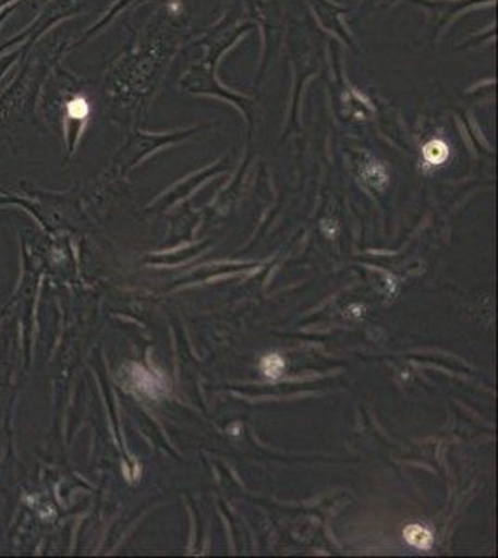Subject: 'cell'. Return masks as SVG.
I'll list each match as a JSON object with an SVG mask.
<instances>
[{"mask_svg":"<svg viewBox=\"0 0 498 558\" xmlns=\"http://www.w3.org/2000/svg\"><path fill=\"white\" fill-rule=\"evenodd\" d=\"M131 380L136 389L153 399H160L170 391V381H166L165 375L151 373L139 365H131Z\"/></svg>","mask_w":498,"mask_h":558,"instance_id":"6da1fadb","label":"cell"},{"mask_svg":"<svg viewBox=\"0 0 498 558\" xmlns=\"http://www.w3.org/2000/svg\"><path fill=\"white\" fill-rule=\"evenodd\" d=\"M260 371L265 373V376L268 378H279V376L283 375L284 371V360L279 354H270L265 355L263 360H260Z\"/></svg>","mask_w":498,"mask_h":558,"instance_id":"277c9868","label":"cell"},{"mask_svg":"<svg viewBox=\"0 0 498 558\" xmlns=\"http://www.w3.org/2000/svg\"><path fill=\"white\" fill-rule=\"evenodd\" d=\"M365 179L366 183L373 184L376 189H381V186L387 183V173H385L384 166H366Z\"/></svg>","mask_w":498,"mask_h":558,"instance_id":"5b68a950","label":"cell"},{"mask_svg":"<svg viewBox=\"0 0 498 558\" xmlns=\"http://www.w3.org/2000/svg\"><path fill=\"white\" fill-rule=\"evenodd\" d=\"M424 160L432 166H439L442 162H447L448 155H450V149H448L447 144L442 142V140H432L428 142L423 149Z\"/></svg>","mask_w":498,"mask_h":558,"instance_id":"3957f363","label":"cell"},{"mask_svg":"<svg viewBox=\"0 0 498 558\" xmlns=\"http://www.w3.org/2000/svg\"><path fill=\"white\" fill-rule=\"evenodd\" d=\"M363 312H365V310L360 307V305H352V307L348 310V315H350V317H363Z\"/></svg>","mask_w":498,"mask_h":558,"instance_id":"8992f818","label":"cell"},{"mask_svg":"<svg viewBox=\"0 0 498 558\" xmlns=\"http://www.w3.org/2000/svg\"><path fill=\"white\" fill-rule=\"evenodd\" d=\"M404 536L411 546L416 547V549L428 551L429 547L434 546V536L426 526L416 525V523L408 525L405 526Z\"/></svg>","mask_w":498,"mask_h":558,"instance_id":"7a4b0ae2","label":"cell"}]
</instances>
